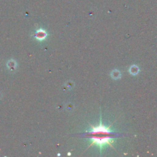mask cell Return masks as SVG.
I'll list each match as a JSON object with an SVG mask.
<instances>
[{"label":"cell","mask_w":157,"mask_h":157,"mask_svg":"<svg viewBox=\"0 0 157 157\" xmlns=\"http://www.w3.org/2000/svg\"><path fill=\"white\" fill-rule=\"evenodd\" d=\"M129 71L131 72V74H137L138 73L139 71V68L136 66H133L132 67H131V68L129 69Z\"/></svg>","instance_id":"cell-2"},{"label":"cell","mask_w":157,"mask_h":157,"mask_svg":"<svg viewBox=\"0 0 157 157\" xmlns=\"http://www.w3.org/2000/svg\"><path fill=\"white\" fill-rule=\"evenodd\" d=\"M110 126L111 125L108 127L106 126L102 123L101 120L99 125L97 126H94L92 125H90L92 129L86 131V133L84 135L92 140V143L89 145V147L91 145L95 144L99 147L100 150H101L102 148L106 145L114 148L112 145L113 139L120 134L112 131L110 129Z\"/></svg>","instance_id":"cell-1"}]
</instances>
